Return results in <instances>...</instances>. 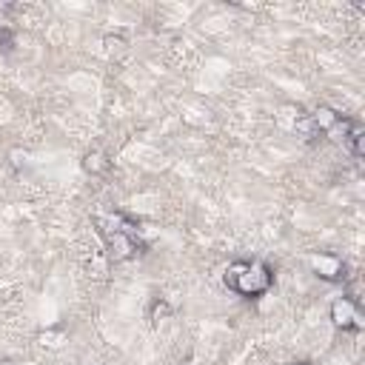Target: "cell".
<instances>
[{"label": "cell", "instance_id": "6da1fadb", "mask_svg": "<svg viewBox=\"0 0 365 365\" xmlns=\"http://www.w3.org/2000/svg\"><path fill=\"white\" fill-rule=\"evenodd\" d=\"M222 282H225L234 294H240V297H245V299H257V297H262V294L271 291V285H274V271H271V265L262 262V259H237V262H231V265L225 268Z\"/></svg>", "mask_w": 365, "mask_h": 365}, {"label": "cell", "instance_id": "7a4b0ae2", "mask_svg": "<svg viewBox=\"0 0 365 365\" xmlns=\"http://www.w3.org/2000/svg\"><path fill=\"white\" fill-rule=\"evenodd\" d=\"M100 225V237L106 242V251L114 262H125L131 259L134 254L143 251V242H140V228L125 220L123 214H111V217H100L97 220Z\"/></svg>", "mask_w": 365, "mask_h": 365}, {"label": "cell", "instance_id": "3957f363", "mask_svg": "<svg viewBox=\"0 0 365 365\" xmlns=\"http://www.w3.org/2000/svg\"><path fill=\"white\" fill-rule=\"evenodd\" d=\"M331 322L342 331H362V314H359V305L351 302L348 297H339L331 302Z\"/></svg>", "mask_w": 365, "mask_h": 365}, {"label": "cell", "instance_id": "277c9868", "mask_svg": "<svg viewBox=\"0 0 365 365\" xmlns=\"http://www.w3.org/2000/svg\"><path fill=\"white\" fill-rule=\"evenodd\" d=\"M311 268H314V274H317L319 279H325V282H339V279H345V262H342L336 254H328V251L314 254V257H311Z\"/></svg>", "mask_w": 365, "mask_h": 365}, {"label": "cell", "instance_id": "5b68a950", "mask_svg": "<svg viewBox=\"0 0 365 365\" xmlns=\"http://www.w3.org/2000/svg\"><path fill=\"white\" fill-rule=\"evenodd\" d=\"M308 120H311V125H314L319 134H334L336 125H339V120H342V114H336V111L328 108V106H319L314 114H308Z\"/></svg>", "mask_w": 365, "mask_h": 365}, {"label": "cell", "instance_id": "8992f818", "mask_svg": "<svg viewBox=\"0 0 365 365\" xmlns=\"http://www.w3.org/2000/svg\"><path fill=\"white\" fill-rule=\"evenodd\" d=\"M83 168L88 174H103V171H108V160H106V154L100 148H91V151L83 154Z\"/></svg>", "mask_w": 365, "mask_h": 365}, {"label": "cell", "instance_id": "52a82bcc", "mask_svg": "<svg viewBox=\"0 0 365 365\" xmlns=\"http://www.w3.org/2000/svg\"><path fill=\"white\" fill-rule=\"evenodd\" d=\"M148 317H151V322H154V325H160L163 319H168V317H171V305H168L165 299H154V302H151V308H148Z\"/></svg>", "mask_w": 365, "mask_h": 365}, {"label": "cell", "instance_id": "ba28073f", "mask_svg": "<svg viewBox=\"0 0 365 365\" xmlns=\"http://www.w3.org/2000/svg\"><path fill=\"white\" fill-rule=\"evenodd\" d=\"M14 46H17L14 29H9V26H0V57L11 54V51H14Z\"/></svg>", "mask_w": 365, "mask_h": 365}, {"label": "cell", "instance_id": "9c48e42d", "mask_svg": "<svg viewBox=\"0 0 365 365\" xmlns=\"http://www.w3.org/2000/svg\"><path fill=\"white\" fill-rule=\"evenodd\" d=\"M103 43H106V51H108V54H120V51L125 48V40H123V37H106Z\"/></svg>", "mask_w": 365, "mask_h": 365}, {"label": "cell", "instance_id": "30bf717a", "mask_svg": "<svg viewBox=\"0 0 365 365\" xmlns=\"http://www.w3.org/2000/svg\"><path fill=\"white\" fill-rule=\"evenodd\" d=\"M291 365H308V362H291Z\"/></svg>", "mask_w": 365, "mask_h": 365}]
</instances>
